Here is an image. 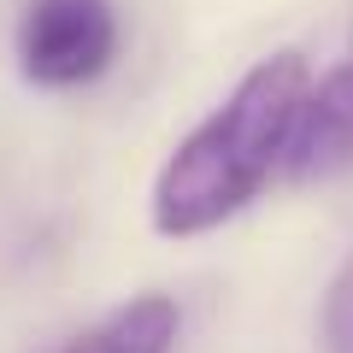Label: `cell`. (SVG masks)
<instances>
[{"instance_id":"obj_2","label":"cell","mask_w":353,"mask_h":353,"mask_svg":"<svg viewBox=\"0 0 353 353\" xmlns=\"http://www.w3.org/2000/svg\"><path fill=\"white\" fill-rule=\"evenodd\" d=\"M118 59L112 0H24L18 71L36 88H83Z\"/></svg>"},{"instance_id":"obj_3","label":"cell","mask_w":353,"mask_h":353,"mask_svg":"<svg viewBox=\"0 0 353 353\" xmlns=\"http://www.w3.org/2000/svg\"><path fill=\"white\" fill-rule=\"evenodd\" d=\"M353 171V24H347V48L324 77H312V94L301 106L294 124V148L283 176L289 183H330V176Z\"/></svg>"},{"instance_id":"obj_5","label":"cell","mask_w":353,"mask_h":353,"mask_svg":"<svg viewBox=\"0 0 353 353\" xmlns=\"http://www.w3.org/2000/svg\"><path fill=\"white\" fill-rule=\"evenodd\" d=\"M324 347L330 353H353V259L336 271V283H330L324 294Z\"/></svg>"},{"instance_id":"obj_1","label":"cell","mask_w":353,"mask_h":353,"mask_svg":"<svg viewBox=\"0 0 353 353\" xmlns=\"http://www.w3.org/2000/svg\"><path fill=\"white\" fill-rule=\"evenodd\" d=\"M306 94H312L306 53L277 48L248 65L236 88L165 153L148 194L153 230L165 241H194L241 218L289 165Z\"/></svg>"},{"instance_id":"obj_4","label":"cell","mask_w":353,"mask_h":353,"mask_svg":"<svg viewBox=\"0 0 353 353\" xmlns=\"http://www.w3.org/2000/svg\"><path fill=\"white\" fill-rule=\"evenodd\" d=\"M176 330H183V312L171 294H130L124 306L77 330L59 353H171Z\"/></svg>"}]
</instances>
